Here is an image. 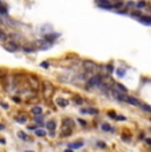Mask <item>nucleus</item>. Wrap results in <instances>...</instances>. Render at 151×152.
<instances>
[{"label":"nucleus","mask_w":151,"mask_h":152,"mask_svg":"<svg viewBox=\"0 0 151 152\" xmlns=\"http://www.w3.org/2000/svg\"><path fill=\"white\" fill-rule=\"evenodd\" d=\"M103 80H105V78H103L101 74L92 75V77L89 78L88 81H86V89H88V90H92V89H98V87H101V86H102Z\"/></svg>","instance_id":"f257e3e1"},{"label":"nucleus","mask_w":151,"mask_h":152,"mask_svg":"<svg viewBox=\"0 0 151 152\" xmlns=\"http://www.w3.org/2000/svg\"><path fill=\"white\" fill-rule=\"evenodd\" d=\"M84 65V69H85V72H89V73H93L95 72V70L98 69V65L94 62V61H90V60H85L82 62Z\"/></svg>","instance_id":"f03ea898"},{"label":"nucleus","mask_w":151,"mask_h":152,"mask_svg":"<svg viewBox=\"0 0 151 152\" xmlns=\"http://www.w3.org/2000/svg\"><path fill=\"white\" fill-rule=\"evenodd\" d=\"M111 97L114 98V99H117V101H119V102H126L127 95H126V93L121 91V90H118V89H113V91H111Z\"/></svg>","instance_id":"7ed1b4c3"},{"label":"nucleus","mask_w":151,"mask_h":152,"mask_svg":"<svg viewBox=\"0 0 151 152\" xmlns=\"http://www.w3.org/2000/svg\"><path fill=\"white\" fill-rule=\"evenodd\" d=\"M94 1H95V4H97L100 8H103V10H109V11L114 10L111 0H94Z\"/></svg>","instance_id":"20e7f679"},{"label":"nucleus","mask_w":151,"mask_h":152,"mask_svg":"<svg viewBox=\"0 0 151 152\" xmlns=\"http://www.w3.org/2000/svg\"><path fill=\"white\" fill-rule=\"evenodd\" d=\"M3 45H4V49L5 50H8V52H17L20 49V46H19V44L17 42H15V41H12V40H11L10 42H4L3 44Z\"/></svg>","instance_id":"39448f33"},{"label":"nucleus","mask_w":151,"mask_h":152,"mask_svg":"<svg viewBox=\"0 0 151 152\" xmlns=\"http://www.w3.org/2000/svg\"><path fill=\"white\" fill-rule=\"evenodd\" d=\"M62 130H74V121L70 118H65L62 121Z\"/></svg>","instance_id":"423d86ee"},{"label":"nucleus","mask_w":151,"mask_h":152,"mask_svg":"<svg viewBox=\"0 0 151 152\" xmlns=\"http://www.w3.org/2000/svg\"><path fill=\"white\" fill-rule=\"evenodd\" d=\"M59 37H60V33H54V32H52V33H45L44 36H43V39L48 42H53V41H56Z\"/></svg>","instance_id":"0eeeda50"},{"label":"nucleus","mask_w":151,"mask_h":152,"mask_svg":"<svg viewBox=\"0 0 151 152\" xmlns=\"http://www.w3.org/2000/svg\"><path fill=\"white\" fill-rule=\"evenodd\" d=\"M44 91H45V97L46 98H49L52 94H53V91H54V87H53V85L52 83H49V82H44Z\"/></svg>","instance_id":"6e6552de"},{"label":"nucleus","mask_w":151,"mask_h":152,"mask_svg":"<svg viewBox=\"0 0 151 152\" xmlns=\"http://www.w3.org/2000/svg\"><path fill=\"white\" fill-rule=\"evenodd\" d=\"M138 21L143 25H151V15H142L138 19Z\"/></svg>","instance_id":"1a4fd4ad"},{"label":"nucleus","mask_w":151,"mask_h":152,"mask_svg":"<svg viewBox=\"0 0 151 152\" xmlns=\"http://www.w3.org/2000/svg\"><path fill=\"white\" fill-rule=\"evenodd\" d=\"M28 83L32 86V89H34V90H37L40 87V82H39V80H37L36 77H29L28 78Z\"/></svg>","instance_id":"9d476101"},{"label":"nucleus","mask_w":151,"mask_h":152,"mask_svg":"<svg viewBox=\"0 0 151 152\" xmlns=\"http://www.w3.org/2000/svg\"><path fill=\"white\" fill-rule=\"evenodd\" d=\"M126 102H127V103H130V104H133V106H139V107H141V104H142L135 97H130V95H127Z\"/></svg>","instance_id":"9b49d317"},{"label":"nucleus","mask_w":151,"mask_h":152,"mask_svg":"<svg viewBox=\"0 0 151 152\" xmlns=\"http://www.w3.org/2000/svg\"><path fill=\"white\" fill-rule=\"evenodd\" d=\"M81 114H84V115H97L98 110L97 109H82L81 110Z\"/></svg>","instance_id":"f8f14e48"},{"label":"nucleus","mask_w":151,"mask_h":152,"mask_svg":"<svg viewBox=\"0 0 151 152\" xmlns=\"http://www.w3.org/2000/svg\"><path fill=\"white\" fill-rule=\"evenodd\" d=\"M101 130L103 131V132H114V127H111L109 123H102L101 124Z\"/></svg>","instance_id":"ddd939ff"},{"label":"nucleus","mask_w":151,"mask_h":152,"mask_svg":"<svg viewBox=\"0 0 151 152\" xmlns=\"http://www.w3.org/2000/svg\"><path fill=\"white\" fill-rule=\"evenodd\" d=\"M111 3H113V7H114L115 11H117V10H121V8L125 5V1H123V0H111Z\"/></svg>","instance_id":"4468645a"},{"label":"nucleus","mask_w":151,"mask_h":152,"mask_svg":"<svg viewBox=\"0 0 151 152\" xmlns=\"http://www.w3.org/2000/svg\"><path fill=\"white\" fill-rule=\"evenodd\" d=\"M69 150H80V148L84 147V143L82 142H78V143H72V144L68 145Z\"/></svg>","instance_id":"2eb2a0df"},{"label":"nucleus","mask_w":151,"mask_h":152,"mask_svg":"<svg viewBox=\"0 0 151 152\" xmlns=\"http://www.w3.org/2000/svg\"><path fill=\"white\" fill-rule=\"evenodd\" d=\"M34 122L40 126V127H44V116L41 115H34Z\"/></svg>","instance_id":"dca6fc26"},{"label":"nucleus","mask_w":151,"mask_h":152,"mask_svg":"<svg viewBox=\"0 0 151 152\" xmlns=\"http://www.w3.org/2000/svg\"><path fill=\"white\" fill-rule=\"evenodd\" d=\"M32 114L33 115H41L43 114V107H40V106H32Z\"/></svg>","instance_id":"f3484780"},{"label":"nucleus","mask_w":151,"mask_h":152,"mask_svg":"<svg viewBox=\"0 0 151 152\" xmlns=\"http://www.w3.org/2000/svg\"><path fill=\"white\" fill-rule=\"evenodd\" d=\"M15 121L19 124H25V123H27V116H25V115H19V116H16V118H15Z\"/></svg>","instance_id":"a211bd4d"},{"label":"nucleus","mask_w":151,"mask_h":152,"mask_svg":"<svg viewBox=\"0 0 151 152\" xmlns=\"http://www.w3.org/2000/svg\"><path fill=\"white\" fill-rule=\"evenodd\" d=\"M56 122L54 121H49L48 123H46V128H48V131H56Z\"/></svg>","instance_id":"6ab92c4d"},{"label":"nucleus","mask_w":151,"mask_h":152,"mask_svg":"<svg viewBox=\"0 0 151 152\" xmlns=\"http://www.w3.org/2000/svg\"><path fill=\"white\" fill-rule=\"evenodd\" d=\"M17 136H19L21 140H24V142H29V136H28L24 131H19V132H17Z\"/></svg>","instance_id":"aec40b11"},{"label":"nucleus","mask_w":151,"mask_h":152,"mask_svg":"<svg viewBox=\"0 0 151 152\" xmlns=\"http://www.w3.org/2000/svg\"><path fill=\"white\" fill-rule=\"evenodd\" d=\"M68 99H65V98H59L57 99V104H59L60 107H66L68 106Z\"/></svg>","instance_id":"412c9836"},{"label":"nucleus","mask_w":151,"mask_h":152,"mask_svg":"<svg viewBox=\"0 0 151 152\" xmlns=\"http://www.w3.org/2000/svg\"><path fill=\"white\" fill-rule=\"evenodd\" d=\"M34 134H36V136H39V138H44L46 135V131H44L43 128H37V130H34Z\"/></svg>","instance_id":"4be33fe9"},{"label":"nucleus","mask_w":151,"mask_h":152,"mask_svg":"<svg viewBox=\"0 0 151 152\" xmlns=\"http://www.w3.org/2000/svg\"><path fill=\"white\" fill-rule=\"evenodd\" d=\"M115 74H117L119 78H123L125 74H126V69H119V68H117V70H115Z\"/></svg>","instance_id":"5701e85b"},{"label":"nucleus","mask_w":151,"mask_h":152,"mask_svg":"<svg viewBox=\"0 0 151 152\" xmlns=\"http://www.w3.org/2000/svg\"><path fill=\"white\" fill-rule=\"evenodd\" d=\"M8 16V8L5 5V3L1 4V17H7Z\"/></svg>","instance_id":"b1692460"},{"label":"nucleus","mask_w":151,"mask_h":152,"mask_svg":"<svg viewBox=\"0 0 151 152\" xmlns=\"http://www.w3.org/2000/svg\"><path fill=\"white\" fill-rule=\"evenodd\" d=\"M114 87L115 89H118V90H121V91H123V93H127V89H126V86H123L122 83H114Z\"/></svg>","instance_id":"393cba45"},{"label":"nucleus","mask_w":151,"mask_h":152,"mask_svg":"<svg viewBox=\"0 0 151 152\" xmlns=\"http://www.w3.org/2000/svg\"><path fill=\"white\" fill-rule=\"evenodd\" d=\"M72 134H73V130H62L61 136H62V138H68V136H70Z\"/></svg>","instance_id":"a878e982"},{"label":"nucleus","mask_w":151,"mask_h":152,"mask_svg":"<svg viewBox=\"0 0 151 152\" xmlns=\"http://www.w3.org/2000/svg\"><path fill=\"white\" fill-rule=\"evenodd\" d=\"M23 50H24L25 53H33L34 48H33V46L31 48V45H25V46H23Z\"/></svg>","instance_id":"bb28decb"},{"label":"nucleus","mask_w":151,"mask_h":152,"mask_svg":"<svg viewBox=\"0 0 151 152\" xmlns=\"http://www.w3.org/2000/svg\"><path fill=\"white\" fill-rule=\"evenodd\" d=\"M147 7V3L144 1V0H139L138 3H136V8H144Z\"/></svg>","instance_id":"cd10ccee"},{"label":"nucleus","mask_w":151,"mask_h":152,"mask_svg":"<svg viewBox=\"0 0 151 152\" xmlns=\"http://www.w3.org/2000/svg\"><path fill=\"white\" fill-rule=\"evenodd\" d=\"M73 101H74L76 104H82L84 103V99L81 98V97H78V95H76V97L73 98Z\"/></svg>","instance_id":"c85d7f7f"},{"label":"nucleus","mask_w":151,"mask_h":152,"mask_svg":"<svg viewBox=\"0 0 151 152\" xmlns=\"http://www.w3.org/2000/svg\"><path fill=\"white\" fill-rule=\"evenodd\" d=\"M141 109L143 110V111H146V113H151V106H149V104L142 103V104H141Z\"/></svg>","instance_id":"c756f323"},{"label":"nucleus","mask_w":151,"mask_h":152,"mask_svg":"<svg viewBox=\"0 0 151 152\" xmlns=\"http://www.w3.org/2000/svg\"><path fill=\"white\" fill-rule=\"evenodd\" d=\"M115 12H117L118 15H123V16H127V15H129V11H127V10H122V8H121V10H117Z\"/></svg>","instance_id":"7c9ffc66"},{"label":"nucleus","mask_w":151,"mask_h":152,"mask_svg":"<svg viewBox=\"0 0 151 152\" xmlns=\"http://www.w3.org/2000/svg\"><path fill=\"white\" fill-rule=\"evenodd\" d=\"M122 140H123L125 143H129L130 140H131V136H130V135H126V134H123V135H122Z\"/></svg>","instance_id":"2f4dec72"},{"label":"nucleus","mask_w":151,"mask_h":152,"mask_svg":"<svg viewBox=\"0 0 151 152\" xmlns=\"http://www.w3.org/2000/svg\"><path fill=\"white\" fill-rule=\"evenodd\" d=\"M134 7H136V3H134V1L126 3V8H134Z\"/></svg>","instance_id":"473e14b6"},{"label":"nucleus","mask_w":151,"mask_h":152,"mask_svg":"<svg viewBox=\"0 0 151 152\" xmlns=\"http://www.w3.org/2000/svg\"><path fill=\"white\" fill-rule=\"evenodd\" d=\"M0 39H1V42H3V44L7 41V34H5L4 31H1V37H0Z\"/></svg>","instance_id":"72a5a7b5"},{"label":"nucleus","mask_w":151,"mask_h":152,"mask_svg":"<svg viewBox=\"0 0 151 152\" xmlns=\"http://www.w3.org/2000/svg\"><path fill=\"white\" fill-rule=\"evenodd\" d=\"M106 70L110 73V74H111V73H114V68H113V65H111V64H109V65L106 66Z\"/></svg>","instance_id":"f704fd0d"},{"label":"nucleus","mask_w":151,"mask_h":152,"mask_svg":"<svg viewBox=\"0 0 151 152\" xmlns=\"http://www.w3.org/2000/svg\"><path fill=\"white\" fill-rule=\"evenodd\" d=\"M40 66H41V68H44V69H48V68H49V62H46V61H44V62L40 64Z\"/></svg>","instance_id":"c9c22d12"},{"label":"nucleus","mask_w":151,"mask_h":152,"mask_svg":"<svg viewBox=\"0 0 151 152\" xmlns=\"http://www.w3.org/2000/svg\"><path fill=\"white\" fill-rule=\"evenodd\" d=\"M12 99H13V102H15V103H21V99H20L19 97H13Z\"/></svg>","instance_id":"e433bc0d"},{"label":"nucleus","mask_w":151,"mask_h":152,"mask_svg":"<svg viewBox=\"0 0 151 152\" xmlns=\"http://www.w3.org/2000/svg\"><path fill=\"white\" fill-rule=\"evenodd\" d=\"M109 116L110 118H113V119H115V121H117V114H114V113H109Z\"/></svg>","instance_id":"4c0bfd02"},{"label":"nucleus","mask_w":151,"mask_h":152,"mask_svg":"<svg viewBox=\"0 0 151 152\" xmlns=\"http://www.w3.org/2000/svg\"><path fill=\"white\" fill-rule=\"evenodd\" d=\"M117 121H121V122H123V121H126V118H125L123 115H118V116H117Z\"/></svg>","instance_id":"58836bf2"},{"label":"nucleus","mask_w":151,"mask_h":152,"mask_svg":"<svg viewBox=\"0 0 151 152\" xmlns=\"http://www.w3.org/2000/svg\"><path fill=\"white\" fill-rule=\"evenodd\" d=\"M77 121L81 126H86V121H84V119H77Z\"/></svg>","instance_id":"ea45409f"},{"label":"nucleus","mask_w":151,"mask_h":152,"mask_svg":"<svg viewBox=\"0 0 151 152\" xmlns=\"http://www.w3.org/2000/svg\"><path fill=\"white\" fill-rule=\"evenodd\" d=\"M97 145H98V147H100V148H105V147H106V144H105V143H97Z\"/></svg>","instance_id":"a19ab883"},{"label":"nucleus","mask_w":151,"mask_h":152,"mask_svg":"<svg viewBox=\"0 0 151 152\" xmlns=\"http://www.w3.org/2000/svg\"><path fill=\"white\" fill-rule=\"evenodd\" d=\"M1 107H3V109H5V110H8V104L4 103V102H1Z\"/></svg>","instance_id":"79ce46f5"},{"label":"nucleus","mask_w":151,"mask_h":152,"mask_svg":"<svg viewBox=\"0 0 151 152\" xmlns=\"http://www.w3.org/2000/svg\"><path fill=\"white\" fill-rule=\"evenodd\" d=\"M146 144H149V145H151V139H146Z\"/></svg>","instance_id":"37998d69"},{"label":"nucleus","mask_w":151,"mask_h":152,"mask_svg":"<svg viewBox=\"0 0 151 152\" xmlns=\"http://www.w3.org/2000/svg\"><path fill=\"white\" fill-rule=\"evenodd\" d=\"M0 143H1V144H5V139L1 138V139H0Z\"/></svg>","instance_id":"c03bdc74"},{"label":"nucleus","mask_w":151,"mask_h":152,"mask_svg":"<svg viewBox=\"0 0 151 152\" xmlns=\"http://www.w3.org/2000/svg\"><path fill=\"white\" fill-rule=\"evenodd\" d=\"M149 8H150V10H151V5H149Z\"/></svg>","instance_id":"a18cd8bd"}]
</instances>
